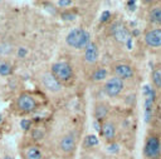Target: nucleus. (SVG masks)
Here are the masks:
<instances>
[{"mask_svg":"<svg viewBox=\"0 0 161 159\" xmlns=\"http://www.w3.org/2000/svg\"><path fill=\"white\" fill-rule=\"evenodd\" d=\"M3 159H11L10 156H5V158H3Z\"/></svg>","mask_w":161,"mask_h":159,"instance_id":"nucleus-30","label":"nucleus"},{"mask_svg":"<svg viewBox=\"0 0 161 159\" xmlns=\"http://www.w3.org/2000/svg\"><path fill=\"white\" fill-rule=\"evenodd\" d=\"M55 4H57V6H59V8H63V9H67V10H68V8L73 5V1H70V0H60V1H57Z\"/></svg>","mask_w":161,"mask_h":159,"instance_id":"nucleus-24","label":"nucleus"},{"mask_svg":"<svg viewBox=\"0 0 161 159\" xmlns=\"http://www.w3.org/2000/svg\"><path fill=\"white\" fill-rule=\"evenodd\" d=\"M14 108L20 114H30L38 109V100L30 93H21L15 99Z\"/></svg>","mask_w":161,"mask_h":159,"instance_id":"nucleus-3","label":"nucleus"},{"mask_svg":"<svg viewBox=\"0 0 161 159\" xmlns=\"http://www.w3.org/2000/svg\"><path fill=\"white\" fill-rule=\"evenodd\" d=\"M65 43L68 46L73 49L84 50V48L91 43V34L83 28H73L67 34Z\"/></svg>","mask_w":161,"mask_h":159,"instance_id":"nucleus-1","label":"nucleus"},{"mask_svg":"<svg viewBox=\"0 0 161 159\" xmlns=\"http://www.w3.org/2000/svg\"><path fill=\"white\" fill-rule=\"evenodd\" d=\"M113 73H114V76L119 78L121 80H127L133 76V69L131 68V65L125 63H117L113 66Z\"/></svg>","mask_w":161,"mask_h":159,"instance_id":"nucleus-10","label":"nucleus"},{"mask_svg":"<svg viewBox=\"0 0 161 159\" xmlns=\"http://www.w3.org/2000/svg\"><path fill=\"white\" fill-rule=\"evenodd\" d=\"M127 5L130 6V10H135V6H136V1L131 0V1H127Z\"/></svg>","mask_w":161,"mask_h":159,"instance_id":"nucleus-28","label":"nucleus"},{"mask_svg":"<svg viewBox=\"0 0 161 159\" xmlns=\"http://www.w3.org/2000/svg\"><path fill=\"white\" fill-rule=\"evenodd\" d=\"M16 54H18L19 58H24V56L28 54V50H26L25 48H18V53H16Z\"/></svg>","mask_w":161,"mask_h":159,"instance_id":"nucleus-26","label":"nucleus"},{"mask_svg":"<svg viewBox=\"0 0 161 159\" xmlns=\"http://www.w3.org/2000/svg\"><path fill=\"white\" fill-rule=\"evenodd\" d=\"M108 114V106L104 103H97L94 105V110H93V115H94V120L102 123L104 121V119L107 118Z\"/></svg>","mask_w":161,"mask_h":159,"instance_id":"nucleus-14","label":"nucleus"},{"mask_svg":"<svg viewBox=\"0 0 161 159\" xmlns=\"http://www.w3.org/2000/svg\"><path fill=\"white\" fill-rule=\"evenodd\" d=\"M123 88H125L123 80H121L117 76H112V78H108L106 80V83L103 85V91L109 98H116L122 93Z\"/></svg>","mask_w":161,"mask_h":159,"instance_id":"nucleus-6","label":"nucleus"},{"mask_svg":"<svg viewBox=\"0 0 161 159\" xmlns=\"http://www.w3.org/2000/svg\"><path fill=\"white\" fill-rule=\"evenodd\" d=\"M31 125H33V121L28 118H24L20 120V128L24 130V131H29L31 130Z\"/></svg>","mask_w":161,"mask_h":159,"instance_id":"nucleus-22","label":"nucleus"},{"mask_svg":"<svg viewBox=\"0 0 161 159\" xmlns=\"http://www.w3.org/2000/svg\"><path fill=\"white\" fill-rule=\"evenodd\" d=\"M39 83L45 90L50 93H59L63 89V84L59 83L49 70H44L39 74Z\"/></svg>","mask_w":161,"mask_h":159,"instance_id":"nucleus-4","label":"nucleus"},{"mask_svg":"<svg viewBox=\"0 0 161 159\" xmlns=\"http://www.w3.org/2000/svg\"><path fill=\"white\" fill-rule=\"evenodd\" d=\"M109 16H111V13H109L108 10H106V11H103V13H102V15H101V21H102V23H104V21H107V20L109 19Z\"/></svg>","mask_w":161,"mask_h":159,"instance_id":"nucleus-25","label":"nucleus"},{"mask_svg":"<svg viewBox=\"0 0 161 159\" xmlns=\"http://www.w3.org/2000/svg\"><path fill=\"white\" fill-rule=\"evenodd\" d=\"M160 141L156 136H150L146 141V145H145V154L146 156L151 158V159H155L160 154Z\"/></svg>","mask_w":161,"mask_h":159,"instance_id":"nucleus-9","label":"nucleus"},{"mask_svg":"<svg viewBox=\"0 0 161 159\" xmlns=\"http://www.w3.org/2000/svg\"><path fill=\"white\" fill-rule=\"evenodd\" d=\"M98 138L96 135H87L84 138V146L86 148H93L98 145Z\"/></svg>","mask_w":161,"mask_h":159,"instance_id":"nucleus-19","label":"nucleus"},{"mask_svg":"<svg viewBox=\"0 0 161 159\" xmlns=\"http://www.w3.org/2000/svg\"><path fill=\"white\" fill-rule=\"evenodd\" d=\"M145 43L148 46L158 48L161 46V29H153L145 35Z\"/></svg>","mask_w":161,"mask_h":159,"instance_id":"nucleus-12","label":"nucleus"},{"mask_svg":"<svg viewBox=\"0 0 161 159\" xmlns=\"http://www.w3.org/2000/svg\"><path fill=\"white\" fill-rule=\"evenodd\" d=\"M49 71L62 84H68L74 78V69H73L72 64L68 63V61H64V60L53 63L50 65V70Z\"/></svg>","mask_w":161,"mask_h":159,"instance_id":"nucleus-2","label":"nucleus"},{"mask_svg":"<svg viewBox=\"0 0 161 159\" xmlns=\"http://www.w3.org/2000/svg\"><path fill=\"white\" fill-rule=\"evenodd\" d=\"M108 150L112 151V153H116V151H118V145L117 144H112V145H109Z\"/></svg>","mask_w":161,"mask_h":159,"instance_id":"nucleus-27","label":"nucleus"},{"mask_svg":"<svg viewBox=\"0 0 161 159\" xmlns=\"http://www.w3.org/2000/svg\"><path fill=\"white\" fill-rule=\"evenodd\" d=\"M107 75H108V71L106 68H96L91 74V79H92V81L98 83V81L104 80L107 78Z\"/></svg>","mask_w":161,"mask_h":159,"instance_id":"nucleus-15","label":"nucleus"},{"mask_svg":"<svg viewBox=\"0 0 161 159\" xmlns=\"http://www.w3.org/2000/svg\"><path fill=\"white\" fill-rule=\"evenodd\" d=\"M160 150H161V141H160Z\"/></svg>","mask_w":161,"mask_h":159,"instance_id":"nucleus-31","label":"nucleus"},{"mask_svg":"<svg viewBox=\"0 0 161 159\" xmlns=\"http://www.w3.org/2000/svg\"><path fill=\"white\" fill-rule=\"evenodd\" d=\"M60 16H62V19H63V20H73L75 15L72 13V10H69V9H68V10H64V11L60 14Z\"/></svg>","mask_w":161,"mask_h":159,"instance_id":"nucleus-23","label":"nucleus"},{"mask_svg":"<svg viewBox=\"0 0 161 159\" xmlns=\"http://www.w3.org/2000/svg\"><path fill=\"white\" fill-rule=\"evenodd\" d=\"M13 74V65L4 58L0 56V75L8 76Z\"/></svg>","mask_w":161,"mask_h":159,"instance_id":"nucleus-16","label":"nucleus"},{"mask_svg":"<svg viewBox=\"0 0 161 159\" xmlns=\"http://www.w3.org/2000/svg\"><path fill=\"white\" fill-rule=\"evenodd\" d=\"M1 121H3V115H1V113H0V124H1Z\"/></svg>","mask_w":161,"mask_h":159,"instance_id":"nucleus-29","label":"nucleus"},{"mask_svg":"<svg viewBox=\"0 0 161 159\" xmlns=\"http://www.w3.org/2000/svg\"><path fill=\"white\" fill-rule=\"evenodd\" d=\"M24 159H43V150L36 144L26 145L21 151Z\"/></svg>","mask_w":161,"mask_h":159,"instance_id":"nucleus-11","label":"nucleus"},{"mask_svg":"<svg viewBox=\"0 0 161 159\" xmlns=\"http://www.w3.org/2000/svg\"><path fill=\"white\" fill-rule=\"evenodd\" d=\"M30 134H31V138L34 141H38V140H42L45 135V131L42 126H36V128H33L30 130Z\"/></svg>","mask_w":161,"mask_h":159,"instance_id":"nucleus-18","label":"nucleus"},{"mask_svg":"<svg viewBox=\"0 0 161 159\" xmlns=\"http://www.w3.org/2000/svg\"><path fill=\"white\" fill-rule=\"evenodd\" d=\"M13 53V45L10 43H1L0 44V55H9Z\"/></svg>","mask_w":161,"mask_h":159,"instance_id":"nucleus-20","label":"nucleus"},{"mask_svg":"<svg viewBox=\"0 0 161 159\" xmlns=\"http://www.w3.org/2000/svg\"><path fill=\"white\" fill-rule=\"evenodd\" d=\"M101 134L106 140H112L116 135V125L111 120H104L101 124Z\"/></svg>","mask_w":161,"mask_h":159,"instance_id":"nucleus-13","label":"nucleus"},{"mask_svg":"<svg viewBox=\"0 0 161 159\" xmlns=\"http://www.w3.org/2000/svg\"><path fill=\"white\" fill-rule=\"evenodd\" d=\"M152 81L155 86L161 88V69H155L152 71Z\"/></svg>","mask_w":161,"mask_h":159,"instance_id":"nucleus-21","label":"nucleus"},{"mask_svg":"<svg viewBox=\"0 0 161 159\" xmlns=\"http://www.w3.org/2000/svg\"><path fill=\"white\" fill-rule=\"evenodd\" d=\"M111 35L118 43H127L131 39L128 29L123 24H121V23L112 24V26H111Z\"/></svg>","mask_w":161,"mask_h":159,"instance_id":"nucleus-7","label":"nucleus"},{"mask_svg":"<svg viewBox=\"0 0 161 159\" xmlns=\"http://www.w3.org/2000/svg\"><path fill=\"white\" fill-rule=\"evenodd\" d=\"M148 19H150V21L153 23V24L161 23V6H155V8L150 11Z\"/></svg>","mask_w":161,"mask_h":159,"instance_id":"nucleus-17","label":"nucleus"},{"mask_svg":"<svg viewBox=\"0 0 161 159\" xmlns=\"http://www.w3.org/2000/svg\"><path fill=\"white\" fill-rule=\"evenodd\" d=\"M58 148L59 150L64 154V155H70L74 153L75 148H77V136L73 131H68L65 133L58 143Z\"/></svg>","mask_w":161,"mask_h":159,"instance_id":"nucleus-5","label":"nucleus"},{"mask_svg":"<svg viewBox=\"0 0 161 159\" xmlns=\"http://www.w3.org/2000/svg\"><path fill=\"white\" fill-rule=\"evenodd\" d=\"M98 58H99V49H98V46H97L96 43L91 41L84 48V50H83V59H84V61L87 64L92 65V64H96L97 63Z\"/></svg>","mask_w":161,"mask_h":159,"instance_id":"nucleus-8","label":"nucleus"}]
</instances>
